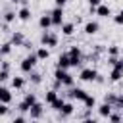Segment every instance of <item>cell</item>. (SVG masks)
I'll return each instance as SVG.
<instances>
[{"instance_id":"cell-1","label":"cell","mask_w":123,"mask_h":123,"mask_svg":"<svg viewBox=\"0 0 123 123\" xmlns=\"http://www.w3.org/2000/svg\"><path fill=\"white\" fill-rule=\"evenodd\" d=\"M54 79L60 81V83L65 85V86H73V75H69L67 69H58V67H56V71H54Z\"/></svg>"},{"instance_id":"cell-27","label":"cell","mask_w":123,"mask_h":123,"mask_svg":"<svg viewBox=\"0 0 123 123\" xmlns=\"http://www.w3.org/2000/svg\"><path fill=\"white\" fill-rule=\"evenodd\" d=\"M69 62H71V67H77L81 65V56H69Z\"/></svg>"},{"instance_id":"cell-28","label":"cell","mask_w":123,"mask_h":123,"mask_svg":"<svg viewBox=\"0 0 123 123\" xmlns=\"http://www.w3.org/2000/svg\"><path fill=\"white\" fill-rule=\"evenodd\" d=\"M29 79H31L35 85H38V83L42 81V75H40V73H33V71H31V77H29Z\"/></svg>"},{"instance_id":"cell-4","label":"cell","mask_w":123,"mask_h":123,"mask_svg":"<svg viewBox=\"0 0 123 123\" xmlns=\"http://www.w3.org/2000/svg\"><path fill=\"white\" fill-rule=\"evenodd\" d=\"M96 77H98V71H96L94 67H83L81 73H79V79H81V81H86V83L96 81Z\"/></svg>"},{"instance_id":"cell-33","label":"cell","mask_w":123,"mask_h":123,"mask_svg":"<svg viewBox=\"0 0 123 123\" xmlns=\"http://www.w3.org/2000/svg\"><path fill=\"white\" fill-rule=\"evenodd\" d=\"M113 108H117V110H123V94H121V96H117V100H115Z\"/></svg>"},{"instance_id":"cell-19","label":"cell","mask_w":123,"mask_h":123,"mask_svg":"<svg viewBox=\"0 0 123 123\" xmlns=\"http://www.w3.org/2000/svg\"><path fill=\"white\" fill-rule=\"evenodd\" d=\"M35 54H37V58H38V60H48V58H50V50H48L46 46H40Z\"/></svg>"},{"instance_id":"cell-14","label":"cell","mask_w":123,"mask_h":123,"mask_svg":"<svg viewBox=\"0 0 123 123\" xmlns=\"http://www.w3.org/2000/svg\"><path fill=\"white\" fill-rule=\"evenodd\" d=\"M10 42H12L13 46H23V42H25V37H23V33H19V31H17V33H13Z\"/></svg>"},{"instance_id":"cell-21","label":"cell","mask_w":123,"mask_h":123,"mask_svg":"<svg viewBox=\"0 0 123 123\" xmlns=\"http://www.w3.org/2000/svg\"><path fill=\"white\" fill-rule=\"evenodd\" d=\"M63 104H65V100H63L62 96H58V98H56V100H54V102H52L50 106H52V110H56V111H60V110L63 108Z\"/></svg>"},{"instance_id":"cell-9","label":"cell","mask_w":123,"mask_h":123,"mask_svg":"<svg viewBox=\"0 0 123 123\" xmlns=\"http://www.w3.org/2000/svg\"><path fill=\"white\" fill-rule=\"evenodd\" d=\"M67 67H71V62H69V54L65 52V54H60L58 58V69H67Z\"/></svg>"},{"instance_id":"cell-22","label":"cell","mask_w":123,"mask_h":123,"mask_svg":"<svg viewBox=\"0 0 123 123\" xmlns=\"http://www.w3.org/2000/svg\"><path fill=\"white\" fill-rule=\"evenodd\" d=\"M12 86L13 88H23L25 86V79L23 77H13L12 79Z\"/></svg>"},{"instance_id":"cell-3","label":"cell","mask_w":123,"mask_h":123,"mask_svg":"<svg viewBox=\"0 0 123 123\" xmlns=\"http://www.w3.org/2000/svg\"><path fill=\"white\" fill-rule=\"evenodd\" d=\"M37 62H38V58H37V54H29L27 58H23V62H21V71L23 73H31L33 71V67L37 65Z\"/></svg>"},{"instance_id":"cell-45","label":"cell","mask_w":123,"mask_h":123,"mask_svg":"<svg viewBox=\"0 0 123 123\" xmlns=\"http://www.w3.org/2000/svg\"><path fill=\"white\" fill-rule=\"evenodd\" d=\"M119 63H121V65H123V58H121V60H119Z\"/></svg>"},{"instance_id":"cell-39","label":"cell","mask_w":123,"mask_h":123,"mask_svg":"<svg viewBox=\"0 0 123 123\" xmlns=\"http://www.w3.org/2000/svg\"><path fill=\"white\" fill-rule=\"evenodd\" d=\"M88 4H90V8H98L102 4V0H88Z\"/></svg>"},{"instance_id":"cell-44","label":"cell","mask_w":123,"mask_h":123,"mask_svg":"<svg viewBox=\"0 0 123 123\" xmlns=\"http://www.w3.org/2000/svg\"><path fill=\"white\" fill-rule=\"evenodd\" d=\"M2 58H4V54H2V50H0V62H2Z\"/></svg>"},{"instance_id":"cell-11","label":"cell","mask_w":123,"mask_h":123,"mask_svg":"<svg viewBox=\"0 0 123 123\" xmlns=\"http://www.w3.org/2000/svg\"><path fill=\"white\" fill-rule=\"evenodd\" d=\"M0 102L2 104H10L12 102V92L6 86H2V85H0Z\"/></svg>"},{"instance_id":"cell-8","label":"cell","mask_w":123,"mask_h":123,"mask_svg":"<svg viewBox=\"0 0 123 123\" xmlns=\"http://www.w3.org/2000/svg\"><path fill=\"white\" fill-rule=\"evenodd\" d=\"M121 77H123V65H121V63L117 62V65H113V67H111V73H110V79H111L113 83H117V81H119Z\"/></svg>"},{"instance_id":"cell-38","label":"cell","mask_w":123,"mask_h":123,"mask_svg":"<svg viewBox=\"0 0 123 123\" xmlns=\"http://www.w3.org/2000/svg\"><path fill=\"white\" fill-rule=\"evenodd\" d=\"M8 111H10V108H8V104H2V102H0V115H6Z\"/></svg>"},{"instance_id":"cell-10","label":"cell","mask_w":123,"mask_h":123,"mask_svg":"<svg viewBox=\"0 0 123 123\" xmlns=\"http://www.w3.org/2000/svg\"><path fill=\"white\" fill-rule=\"evenodd\" d=\"M111 111H113V106H111V104H108V102H104V104H100V106H98V113H100L102 117H110V115H111Z\"/></svg>"},{"instance_id":"cell-29","label":"cell","mask_w":123,"mask_h":123,"mask_svg":"<svg viewBox=\"0 0 123 123\" xmlns=\"http://www.w3.org/2000/svg\"><path fill=\"white\" fill-rule=\"evenodd\" d=\"M119 54V48L115 46V44H111L110 48H108V56H117Z\"/></svg>"},{"instance_id":"cell-36","label":"cell","mask_w":123,"mask_h":123,"mask_svg":"<svg viewBox=\"0 0 123 123\" xmlns=\"http://www.w3.org/2000/svg\"><path fill=\"white\" fill-rule=\"evenodd\" d=\"M117 62H119V60H117V56H108V63H110L111 67H113V65H117Z\"/></svg>"},{"instance_id":"cell-17","label":"cell","mask_w":123,"mask_h":123,"mask_svg":"<svg viewBox=\"0 0 123 123\" xmlns=\"http://www.w3.org/2000/svg\"><path fill=\"white\" fill-rule=\"evenodd\" d=\"M38 25H40V27L46 31V29L52 25V17H50V13H48V15H46V13H44V15H40V19H38Z\"/></svg>"},{"instance_id":"cell-6","label":"cell","mask_w":123,"mask_h":123,"mask_svg":"<svg viewBox=\"0 0 123 123\" xmlns=\"http://www.w3.org/2000/svg\"><path fill=\"white\" fill-rule=\"evenodd\" d=\"M42 113H44V106H42L40 102H35V104L31 106V110H29L31 119H40V117H42Z\"/></svg>"},{"instance_id":"cell-32","label":"cell","mask_w":123,"mask_h":123,"mask_svg":"<svg viewBox=\"0 0 123 123\" xmlns=\"http://www.w3.org/2000/svg\"><path fill=\"white\" fill-rule=\"evenodd\" d=\"M8 77H10V73H8V69H0V83H4V81H8Z\"/></svg>"},{"instance_id":"cell-12","label":"cell","mask_w":123,"mask_h":123,"mask_svg":"<svg viewBox=\"0 0 123 123\" xmlns=\"http://www.w3.org/2000/svg\"><path fill=\"white\" fill-rule=\"evenodd\" d=\"M17 19H21V21H29V19H31V8H27V6L19 8V12H17Z\"/></svg>"},{"instance_id":"cell-34","label":"cell","mask_w":123,"mask_h":123,"mask_svg":"<svg viewBox=\"0 0 123 123\" xmlns=\"http://www.w3.org/2000/svg\"><path fill=\"white\" fill-rule=\"evenodd\" d=\"M113 21H115L117 25H123V10H121L117 15H113Z\"/></svg>"},{"instance_id":"cell-40","label":"cell","mask_w":123,"mask_h":123,"mask_svg":"<svg viewBox=\"0 0 123 123\" xmlns=\"http://www.w3.org/2000/svg\"><path fill=\"white\" fill-rule=\"evenodd\" d=\"M56 2V6H60V8H63L65 4H67V0H54Z\"/></svg>"},{"instance_id":"cell-25","label":"cell","mask_w":123,"mask_h":123,"mask_svg":"<svg viewBox=\"0 0 123 123\" xmlns=\"http://www.w3.org/2000/svg\"><path fill=\"white\" fill-rule=\"evenodd\" d=\"M85 106H86V108H88V110H90V108H94V106H96V98H94V96H90V94H88V96H86V98H85Z\"/></svg>"},{"instance_id":"cell-24","label":"cell","mask_w":123,"mask_h":123,"mask_svg":"<svg viewBox=\"0 0 123 123\" xmlns=\"http://www.w3.org/2000/svg\"><path fill=\"white\" fill-rule=\"evenodd\" d=\"M23 102H25V104H29V106H33V104L37 102V96H35L33 92H27V94H25V100H23Z\"/></svg>"},{"instance_id":"cell-16","label":"cell","mask_w":123,"mask_h":123,"mask_svg":"<svg viewBox=\"0 0 123 123\" xmlns=\"http://www.w3.org/2000/svg\"><path fill=\"white\" fill-rule=\"evenodd\" d=\"M96 13H98L100 17H108V15H111V8L106 6V4H100V6L96 8Z\"/></svg>"},{"instance_id":"cell-18","label":"cell","mask_w":123,"mask_h":123,"mask_svg":"<svg viewBox=\"0 0 123 123\" xmlns=\"http://www.w3.org/2000/svg\"><path fill=\"white\" fill-rule=\"evenodd\" d=\"M62 33L65 37H71L75 33V23H62Z\"/></svg>"},{"instance_id":"cell-31","label":"cell","mask_w":123,"mask_h":123,"mask_svg":"<svg viewBox=\"0 0 123 123\" xmlns=\"http://www.w3.org/2000/svg\"><path fill=\"white\" fill-rule=\"evenodd\" d=\"M115 100H117V96L115 94H106V98H104V102H108V104H115Z\"/></svg>"},{"instance_id":"cell-41","label":"cell","mask_w":123,"mask_h":123,"mask_svg":"<svg viewBox=\"0 0 123 123\" xmlns=\"http://www.w3.org/2000/svg\"><path fill=\"white\" fill-rule=\"evenodd\" d=\"M81 123H98V121H96V119H92V117H85Z\"/></svg>"},{"instance_id":"cell-13","label":"cell","mask_w":123,"mask_h":123,"mask_svg":"<svg viewBox=\"0 0 123 123\" xmlns=\"http://www.w3.org/2000/svg\"><path fill=\"white\" fill-rule=\"evenodd\" d=\"M98 29H100V25H98L96 21H88V23L85 25V33H86V35H96Z\"/></svg>"},{"instance_id":"cell-26","label":"cell","mask_w":123,"mask_h":123,"mask_svg":"<svg viewBox=\"0 0 123 123\" xmlns=\"http://www.w3.org/2000/svg\"><path fill=\"white\" fill-rule=\"evenodd\" d=\"M15 17H17L15 12H6V13H4V21H6V23H12Z\"/></svg>"},{"instance_id":"cell-43","label":"cell","mask_w":123,"mask_h":123,"mask_svg":"<svg viewBox=\"0 0 123 123\" xmlns=\"http://www.w3.org/2000/svg\"><path fill=\"white\" fill-rule=\"evenodd\" d=\"M12 2H13V4H15V2H25V0H12Z\"/></svg>"},{"instance_id":"cell-5","label":"cell","mask_w":123,"mask_h":123,"mask_svg":"<svg viewBox=\"0 0 123 123\" xmlns=\"http://www.w3.org/2000/svg\"><path fill=\"white\" fill-rule=\"evenodd\" d=\"M50 17H52V25H56V27H62V23H63V8L56 6V8L50 12Z\"/></svg>"},{"instance_id":"cell-7","label":"cell","mask_w":123,"mask_h":123,"mask_svg":"<svg viewBox=\"0 0 123 123\" xmlns=\"http://www.w3.org/2000/svg\"><path fill=\"white\" fill-rule=\"evenodd\" d=\"M88 96V92L86 90H83V88H79V86H71V90H69V98H75V100H81V102H85V98Z\"/></svg>"},{"instance_id":"cell-23","label":"cell","mask_w":123,"mask_h":123,"mask_svg":"<svg viewBox=\"0 0 123 123\" xmlns=\"http://www.w3.org/2000/svg\"><path fill=\"white\" fill-rule=\"evenodd\" d=\"M12 46H13L12 42H4V44H0V50H2V54H4V56H8V54L12 52Z\"/></svg>"},{"instance_id":"cell-30","label":"cell","mask_w":123,"mask_h":123,"mask_svg":"<svg viewBox=\"0 0 123 123\" xmlns=\"http://www.w3.org/2000/svg\"><path fill=\"white\" fill-rule=\"evenodd\" d=\"M67 54H69V56H81V48H79V46H71Z\"/></svg>"},{"instance_id":"cell-37","label":"cell","mask_w":123,"mask_h":123,"mask_svg":"<svg viewBox=\"0 0 123 123\" xmlns=\"http://www.w3.org/2000/svg\"><path fill=\"white\" fill-rule=\"evenodd\" d=\"M110 121H111V123H117V121H121V115L111 111V115H110Z\"/></svg>"},{"instance_id":"cell-35","label":"cell","mask_w":123,"mask_h":123,"mask_svg":"<svg viewBox=\"0 0 123 123\" xmlns=\"http://www.w3.org/2000/svg\"><path fill=\"white\" fill-rule=\"evenodd\" d=\"M17 110H19V111H29V110H31V106H29V104H25V102H19Z\"/></svg>"},{"instance_id":"cell-46","label":"cell","mask_w":123,"mask_h":123,"mask_svg":"<svg viewBox=\"0 0 123 123\" xmlns=\"http://www.w3.org/2000/svg\"><path fill=\"white\" fill-rule=\"evenodd\" d=\"M117 123H123V121H117Z\"/></svg>"},{"instance_id":"cell-15","label":"cell","mask_w":123,"mask_h":123,"mask_svg":"<svg viewBox=\"0 0 123 123\" xmlns=\"http://www.w3.org/2000/svg\"><path fill=\"white\" fill-rule=\"evenodd\" d=\"M73 111H75V106H73L71 102H65V104H63V108L60 110V113H62V117H69V115H71Z\"/></svg>"},{"instance_id":"cell-2","label":"cell","mask_w":123,"mask_h":123,"mask_svg":"<svg viewBox=\"0 0 123 123\" xmlns=\"http://www.w3.org/2000/svg\"><path fill=\"white\" fill-rule=\"evenodd\" d=\"M40 44L46 46V48H54V46H58V37L46 29V31L40 35Z\"/></svg>"},{"instance_id":"cell-42","label":"cell","mask_w":123,"mask_h":123,"mask_svg":"<svg viewBox=\"0 0 123 123\" xmlns=\"http://www.w3.org/2000/svg\"><path fill=\"white\" fill-rule=\"evenodd\" d=\"M12 123H25V117H21V115H19V117H15Z\"/></svg>"},{"instance_id":"cell-20","label":"cell","mask_w":123,"mask_h":123,"mask_svg":"<svg viewBox=\"0 0 123 123\" xmlns=\"http://www.w3.org/2000/svg\"><path fill=\"white\" fill-rule=\"evenodd\" d=\"M56 98H58V90H56V88H52V90H48V92L44 94V100H46V104H52Z\"/></svg>"}]
</instances>
